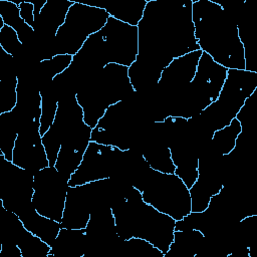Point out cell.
<instances>
[{
	"label": "cell",
	"mask_w": 257,
	"mask_h": 257,
	"mask_svg": "<svg viewBox=\"0 0 257 257\" xmlns=\"http://www.w3.org/2000/svg\"><path fill=\"white\" fill-rule=\"evenodd\" d=\"M192 0H148L138 24V55L128 67L135 91L145 96L175 59L199 50L192 20Z\"/></svg>",
	"instance_id": "cell-1"
},
{
	"label": "cell",
	"mask_w": 257,
	"mask_h": 257,
	"mask_svg": "<svg viewBox=\"0 0 257 257\" xmlns=\"http://www.w3.org/2000/svg\"><path fill=\"white\" fill-rule=\"evenodd\" d=\"M138 55V27L109 16L105 25L90 35L73 56L70 66L56 76L67 82L72 76H85L109 63L130 67Z\"/></svg>",
	"instance_id": "cell-2"
},
{
	"label": "cell",
	"mask_w": 257,
	"mask_h": 257,
	"mask_svg": "<svg viewBox=\"0 0 257 257\" xmlns=\"http://www.w3.org/2000/svg\"><path fill=\"white\" fill-rule=\"evenodd\" d=\"M192 20L199 48L227 69H245L244 47L238 23L213 0H192Z\"/></svg>",
	"instance_id": "cell-3"
},
{
	"label": "cell",
	"mask_w": 257,
	"mask_h": 257,
	"mask_svg": "<svg viewBox=\"0 0 257 257\" xmlns=\"http://www.w3.org/2000/svg\"><path fill=\"white\" fill-rule=\"evenodd\" d=\"M91 131L83 119L75 92H66L58 101L52 124L42 136L49 165L70 179L91 141Z\"/></svg>",
	"instance_id": "cell-4"
},
{
	"label": "cell",
	"mask_w": 257,
	"mask_h": 257,
	"mask_svg": "<svg viewBox=\"0 0 257 257\" xmlns=\"http://www.w3.org/2000/svg\"><path fill=\"white\" fill-rule=\"evenodd\" d=\"M110 208L119 240L144 239L164 254L174 239L176 220L146 203L141 192L128 184L112 196Z\"/></svg>",
	"instance_id": "cell-5"
},
{
	"label": "cell",
	"mask_w": 257,
	"mask_h": 257,
	"mask_svg": "<svg viewBox=\"0 0 257 257\" xmlns=\"http://www.w3.org/2000/svg\"><path fill=\"white\" fill-rule=\"evenodd\" d=\"M136 93L128 77V67L115 63L85 76L75 88V98L82 108L83 119L92 128L109 106Z\"/></svg>",
	"instance_id": "cell-6"
},
{
	"label": "cell",
	"mask_w": 257,
	"mask_h": 257,
	"mask_svg": "<svg viewBox=\"0 0 257 257\" xmlns=\"http://www.w3.org/2000/svg\"><path fill=\"white\" fill-rule=\"evenodd\" d=\"M131 185L141 192L146 203L176 221L191 213L189 188L176 174L154 171L143 160Z\"/></svg>",
	"instance_id": "cell-7"
},
{
	"label": "cell",
	"mask_w": 257,
	"mask_h": 257,
	"mask_svg": "<svg viewBox=\"0 0 257 257\" xmlns=\"http://www.w3.org/2000/svg\"><path fill=\"white\" fill-rule=\"evenodd\" d=\"M257 89V72L246 69H228L217 99L198 116L188 119L203 124L211 139L213 132L228 125Z\"/></svg>",
	"instance_id": "cell-8"
},
{
	"label": "cell",
	"mask_w": 257,
	"mask_h": 257,
	"mask_svg": "<svg viewBox=\"0 0 257 257\" xmlns=\"http://www.w3.org/2000/svg\"><path fill=\"white\" fill-rule=\"evenodd\" d=\"M135 95L106 109L91 131L92 142L115 147L121 151L134 149L146 120Z\"/></svg>",
	"instance_id": "cell-9"
},
{
	"label": "cell",
	"mask_w": 257,
	"mask_h": 257,
	"mask_svg": "<svg viewBox=\"0 0 257 257\" xmlns=\"http://www.w3.org/2000/svg\"><path fill=\"white\" fill-rule=\"evenodd\" d=\"M228 69L202 51L196 73L185 89L180 101L169 116L191 119L214 102L224 84Z\"/></svg>",
	"instance_id": "cell-10"
},
{
	"label": "cell",
	"mask_w": 257,
	"mask_h": 257,
	"mask_svg": "<svg viewBox=\"0 0 257 257\" xmlns=\"http://www.w3.org/2000/svg\"><path fill=\"white\" fill-rule=\"evenodd\" d=\"M108 18L109 15L104 9L74 1L64 23L50 43L49 58L57 54L74 56L87 38L105 25Z\"/></svg>",
	"instance_id": "cell-11"
},
{
	"label": "cell",
	"mask_w": 257,
	"mask_h": 257,
	"mask_svg": "<svg viewBox=\"0 0 257 257\" xmlns=\"http://www.w3.org/2000/svg\"><path fill=\"white\" fill-rule=\"evenodd\" d=\"M202 50H196L175 58L163 71L152 91L158 99L160 110L155 121L169 116L180 101L188 84L192 81L198 66Z\"/></svg>",
	"instance_id": "cell-12"
},
{
	"label": "cell",
	"mask_w": 257,
	"mask_h": 257,
	"mask_svg": "<svg viewBox=\"0 0 257 257\" xmlns=\"http://www.w3.org/2000/svg\"><path fill=\"white\" fill-rule=\"evenodd\" d=\"M112 179H105L70 187L63 210L61 228L84 229L90 214L104 204L110 203Z\"/></svg>",
	"instance_id": "cell-13"
},
{
	"label": "cell",
	"mask_w": 257,
	"mask_h": 257,
	"mask_svg": "<svg viewBox=\"0 0 257 257\" xmlns=\"http://www.w3.org/2000/svg\"><path fill=\"white\" fill-rule=\"evenodd\" d=\"M132 150L121 151L115 147L90 141L80 165L71 175L69 186L112 179L126 167Z\"/></svg>",
	"instance_id": "cell-14"
},
{
	"label": "cell",
	"mask_w": 257,
	"mask_h": 257,
	"mask_svg": "<svg viewBox=\"0 0 257 257\" xmlns=\"http://www.w3.org/2000/svg\"><path fill=\"white\" fill-rule=\"evenodd\" d=\"M68 182L69 179L54 166H48L33 175L32 205L40 215L61 222Z\"/></svg>",
	"instance_id": "cell-15"
},
{
	"label": "cell",
	"mask_w": 257,
	"mask_h": 257,
	"mask_svg": "<svg viewBox=\"0 0 257 257\" xmlns=\"http://www.w3.org/2000/svg\"><path fill=\"white\" fill-rule=\"evenodd\" d=\"M33 174L9 162L0 153V201L5 210L18 213L32 204Z\"/></svg>",
	"instance_id": "cell-16"
},
{
	"label": "cell",
	"mask_w": 257,
	"mask_h": 257,
	"mask_svg": "<svg viewBox=\"0 0 257 257\" xmlns=\"http://www.w3.org/2000/svg\"><path fill=\"white\" fill-rule=\"evenodd\" d=\"M40 120L21 127L15 141L12 163L31 174L50 166L40 134Z\"/></svg>",
	"instance_id": "cell-17"
},
{
	"label": "cell",
	"mask_w": 257,
	"mask_h": 257,
	"mask_svg": "<svg viewBox=\"0 0 257 257\" xmlns=\"http://www.w3.org/2000/svg\"><path fill=\"white\" fill-rule=\"evenodd\" d=\"M211 155L201 153L199 157V176L189 189L191 197V212H204L211 201L225 186V182L217 167V160Z\"/></svg>",
	"instance_id": "cell-18"
},
{
	"label": "cell",
	"mask_w": 257,
	"mask_h": 257,
	"mask_svg": "<svg viewBox=\"0 0 257 257\" xmlns=\"http://www.w3.org/2000/svg\"><path fill=\"white\" fill-rule=\"evenodd\" d=\"M73 3V0H47L39 15L34 19L35 35L51 43Z\"/></svg>",
	"instance_id": "cell-19"
},
{
	"label": "cell",
	"mask_w": 257,
	"mask_h": 257,
	"mask_svg": "<svg viewBox=\"0 0 257 257\" xmlns=\"http://www.w3.org/2000/svg\"><path fill=\"white\" fill-rule=\"evenodd\" d=\"M171 151V158L176 167L175 174L190 189L199 176V151L195 145L185 142V140H175L168 145Z\"/></svg>",
	"instance_id": "cell-20"
},
{
	"label": "cell",
	"mask_w": 257,
	"mask_h": 257,
	"mask_svg": "<svg viewBox=\"0 0 257 257\" xmlns=\"http://www.w3.org/2000/svg\"><path fill=\"white\" fill-rule=\"evenodd\" d=\"M9 214L8 240L17 245L22 257H48L51 246L29 232L15 213L9 211Z\"/></svg>",
	"instance_id": "cell-21"
},
{
	"label": "cell",
	"mask_w": 257,
	"mask_h": 257,
	"mask_svg": "<svg viewBox=\"0 0 257 257\" xmlns=\"http://www.w3.org/2000/svg\"><path fill=\"white\" fill-rule=\"evenodd\" d=\"M206 236L198 229H177L164 257H197L202 249H206Z\"/></svg>",
	"instance_id": "cell-22"
},
{
	"label": "cell",
	"mask_w": 257,
	"mask_h": 257,
	"mask_svg": "<svg viewBox=\"0 0 257 257\" xmlns=\"http://www.w3.org/2000/svg\"><path fill=\"white\" fill-rule=\"evenodd\" d=\"M16 215L29 232L50 246L55 241L61 229L59 222L40 215L32 204L16 213Z\"/></svg>",
	"instance_id": "cell-23"
},
{
	"label": "cell",
	"mask_w": 257,
	"mask_h": 257,
	"mask_svg": "<svg viewBox=\"0 0 257 257\" xmlns=\"http://www.w3.org/2000/svg\"><path fill=\"white\" fill-rule=\"evenodd\" d=\"M87 242L84 229L61 228L48 257H84Z\"/></svg>",
	"instance_id": "cell-24"
},
{
	"label": "cell",
	"mask_w": 257,
	"mask_h": 257,
	"mask_svg": "<svg viewBox=\"0 0 257 257\" xmlns=\"http://www.w3.org/2000/svg\"><path fill=\"white\" fill-rule=\"evenodd\" d=\"M241 131L242 127L239 120L234 118L228 125L213 132L207 153L215 158L230 155L236 147V142Z\"/></svg>",
	"instance_id": "cell-25"
},
{
	"label": "cell",
	"mask_w": 257,
	"mask_h": 257,
	"mask_svg": "<svg viewBox=\"0 0 257 257\" xmlns=\"http://www.w3.org/2000/svg\"><path fill=\"white\" fill-rule=\"evenodd\" d=\"M148 0H116L98 6L116 20L132 26H138L143 18Z\"/></svg>",
	"instance_id": "cell-26"
},
{
	"label": "cell",
	"mask_w": 257,
	"mask_h": 257,
	"mask_svg": "<svg viewBox=\"0 0 257 257\" xmlns=\"http://www.w3.org/2000/svg\"><path fill=\"white\" fill-rule=\"evenodd\" d=\"M0 17L5 25L12 27L18 34L22 44L33 40L34 29L30 27L20 15L18 2L12 0H0Z\"/></svg>",
	"instance_id": "cell-27"
},
{
	"label": "cell",
	"mask_w": 257,
	"mask_h": 257,
	"mask_svg": "<svg viewBox=\"0 0 257 257\" xmlns=\"http://www.w3.org/2000/svg\"><path fill=\"white\" fill-rule=\"evenodd\" d=\"M141 154L148 166L154 171L166 174H175L176 167L172 161L171 151L168 145H152Z\"/></svg>",
	"instance_id": "cell-28"
},
{
	"label": "cell",
	"mask_w": 257,
	"mask_h": 257,
	"mask_svg": "<svg viewBox=\"0 0 257 257\" xmlns=\"http://www.w3.org/2000/svg\"><path fill=\"white\" fill-rule=\"evenodd\" d=\"M72 58V55L57 54L48 59H41L38 63V75L41 86L48 84L56 76L63 73L70 66Z\"/></svg>",
	"instance_id": "cell-29"
},
{
	"label": "cell",
	"mask_w": 257,
	"mask_h": 257,
	"mask_svg": "<svg viewBox=\"0 0 257 257\" xmlns=\"http://www.w3.org/2000/svg\"><path fill=\"white\" fill-rule=\"evenodd\" d=\"M23 46L17 32L12 27L4 25L0 29V48L5 53L15 57Z\"/></svg>",
	"instance_id": "cell-30"
},
{
	"label": "cell",
	"mask_w": 257,
	"mask_h": 257,
	"mask_svg": "<svg viewBox=\"0 0 257 257\" xmlns=\"http://www.w3.org/2000/svg\"><path fill=\"white\" fill-rule=\"evenodd\" d=\"M21 18L30 26L34 27V6L31 1H19L18 2Z\"/></svg>",
	"instance_id": "cell-31"
}]
</instances>
